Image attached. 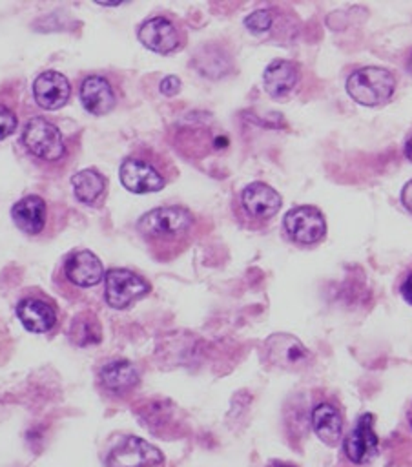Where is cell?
<instances>
[{
	"label": "cell",
	"instance_id": "5bb4252c",
	"mask_svg": "<svg viewBox=\"0 0 412 467\" xmlns=\"http://www.w3.org/2000/svg\"><path fill=\"white\" fill-rule=\"evenodd\" d=\"M33 95L40 108L58 109L62 108L71 95L69 80L58 71H44L35 78Z\"/></svg>",
	"mask_w": 412,
	"mask_h": 467
},
{
	"label": "cell",
	"instance_id": "4fadbf2b",
	"mask_svg": "<svg viewBox=\"0 0 412 467\" xmlns=\"http://www.w3.org/2000/svg\"><path fill=\"white\" fill-rule=\"evenodd\" d=\"M11 217L18 230L27 235H40L47 226V202L40 195H26L11 208Z\"/></svg>",
	"mask_w": 412,
	"mask_h": 467
},
{
	"label": "cell",
	"instance_id": "7402d4cb",
	"mask_svg": "<svg viewBox=\"0 0 412 467\" xmlns=\"http://www.w3.org/2000/svg\"><path fill=\"white\" fill-rule=\"evenodd\" d=\"M272 13L268 9H259L250 13L244 18V26L252 31V33H266L272 27Z\"/></svg>",
	"mask_w": 412,
	"mask_h": 467
},
{
	"label": "cell",
	"instance_id": "f546056e",
	"mask_svg": "<svg viewBox=\"0 0 412 467\" xmlns=\"http://www.w3.org/2000/svg\"><path fill=\"white\" fill-rule=\"evenodd\" d=\"M270 467H294V465H288V463H273Z\"/></svg>",
	"mask_w": 412,
	"mask_h": 467
},
{
	"label": "cell",
	"instance_id": "83f0119b",
	"mask_svg": "<svg viewBox=\"0 0 412 467\" xmlns=\"http://www.w3.org/2000/svg\"><path fill=\"white\" fill-rule=\"evenodd\" d=\"M407 418H408V423H410V427H412V405L408 407V412H407Z\"/></svg>",
	"mask_w": 412,
	"mask_h": 467
},
{
	"label": "cell",
	"instance_id": "9c48e42d",
	"mask_svg": "<svg viewBox=\"0 0 412 467\" xmlns=\"http://www.w3.org/2000/svg\"><path fill=\"white\" fill-rule=\"evenodd\" d=\"M377 447L379 441L374 431V416L370 412H365L359 416L352 432L345 438V454L352 463L366 465L377 456Z\"/></svg>",
	"mask_w": 412,
	"mask_h": 467
},
{
	"label": "cell",
	"instance_id": "9a60e30c",
	"mask_svg": "<svg viewBox=\"0 0 412 467\" xmlns=\"http://www.w3.org/2000/svg\"><path fill=\"white\" fill-rule=\"evenodd\" d=\"M16 316L22 325L35 334L49 332L57 323V312L49 299L27 296L16 305Z\"/></svg>",
	"mask_w": 412,
	"mask_h": 467
},
{
	"label": "cell",
	"instance_id": "2e32d148",
	"mask_svg": "<svg viewBox=\"0 0 412 467\" xmlns=\"http://www.w3.org/2000/svg\"><path fill=\"white\" fill-rule=\"evenodd\" d=\"M80 102L91 115H106L115 108V93L102 75H89L80 82Z\"/></svg>",
	"mask_w": 412,
	"mask_h": 467
},
{
	"label": "cell",
	"instance_id": "603a6c76",
	"mask_svg": "<svg viewBox=\"0 0 412 467\" xmlns=\"http://www.w3.org/2000/svg\"><path fill=\"white\" fill-rule=\"evenodd\" d=\"M16 128V115L15 111L0 102V140L9 137Z\"/></svg>",
	"mask_w": 412,
	"mask_h": 467
},
{
	"label": "cell",
	"instance_id": "8992f818",
	"mask_svg": "<svg viewBox=\"0 0 412 467\" xmlns=\"http://www.w3.org/2000/svg\"><path fill=\"white\" fill-rule=\"evenodd\" d=\"M137 36L149 51L168 55L182 46V31L175 20L168 16H151L139 26Z\"/></svg>",
	"mask_w": 412,
	"mask_h": 467
},
{
	"label": "cell",
	"instance_id": "d6986e66",
	"mask_svg": "<svg viewBox=\"0 0 412 467\" xmlns=\"http://www.w3.org/2000/svg\"><path fill=\"white\" fill-rule=\"evenodd\" d=\"M312 429L323 443L335 445L341 438L343 421L339 410L330 403H319L312 410Z\"/></svg>",
	"mask_w": 412,
	"mask_h": 467
},
{
	"label": "cell",
	"instance_id": "f1b7e54d",
	"mask_svg": "<svg viewBox=\"0 0 412 467\" xmlns=\"http://www.w3.org/2000/svg\"><path fill=\"white\" fill-rule=\"evenodd\" d=\"M407 69H408V73L412 75V55H410V58H408V62H407Z\"/></svg>",
	"mask_w": 412,
	"mask_h": 467
},
{
	"label": "cell",
	"instance_id": "484cf974",
	"mask_svg": "<svg viewBox=\"0 0 412 467\" xmlns=\"http://www.w3.org/2000/svg\"><path fill=\"white\" fill-rule=\"evenodd\" d=\"M401 202L412 213V181H408L401 190Z\"/></svg>",
	"mask_w": 412,
	"mask_h": 467
},
{
	"label": "cell",
	"instance_id": "4316f807",
	"mask_svg": "<svg viewBox=\"0 0 412 467\" xmlns=\"http://www.w3.org/2000/svg\"><path fill=\"white\" fill-rule=\"evenodd\" d=\"M405 155H407V159L408 161H412V137L407 140V144H405Z\"/></svg>",
	"mask_w": 412,
	"mask_h": 467
},
{
	"label": "cell",
	"instance_id": "52a82bcc",
	"mask_svg": "<svg viewBox=\"0 0 412 467\" xmlns=\"http://www.w3.org/2000/svg\"><path fill=\"white\" fill-rule=\"evenodd\" d=\"M284 232L297 244H314L326 234L323 213L314 206H295L284 215Z\"/></svg>",
	"mask_w": 412,
	"mask_h": 467
},
{
	"label": "cell",
	"instance_id": "277c9868",
	"mask_svg": "<svg viewBox=\"0 0 412 467\" xmlns=\"http://www.w3.org/2000/svg\"><path fill=\"white\" fill-rule=\"evenodd\" d=\"M22 144L38 161L57 162L64 155V140L58 128L44 117H31L26 122Z\"/></svg>",
	"mask_w": 412,
	"mask_h": 467
},
{
	"label": "cell",
	"instance_id": "ffe728a7",
	"mask_svg": "<svg viewBox=\"0 0 412 467\" xmlns=\"http://www.w3.org/2000/svg\"><path fill=\"white\" fill-rule=\"evenodd\" d=\"M71 186L77 199L84 204L97 206L106 193V179L97 170H82L71 177Z\"/></svg>",
	"mask_w": 412,
	"mask_h": 467
},
{
	"label": "cell",
	"instance_id": "6da1fadb",
	"mask_svg": "<svg viewBox=\"0 0 412 467\" xmlns=\"http://www.w3.org/2000/svg\"><path fill=\"white\" fill-rule=\"evenodd\" d=\"M195 215L184 206H159L137 221V234L157 259H171L191 241Z\"/></svg>",
	"mask_w": 412,
	"mask_h": 467
},
{
	"label": "cell",
	"instance_id": "e0dca14e",
	"mask_svg": "<svg viewBox=\"0 0 412 467\" xmlns=\"http://www.w3.org/2000/svg\"><path fill=\"white\" fill-rule=\"evenodd\" d=\"M263 80H264L266 91L272 97L275 99L286 97L299 80V67L290 60L277 58L268 64V67L264 69Z\"/></svg>",
	"mask_w": 412,
	"mask_h": 467
},
{
	"label": "cell",
	"instance_id": "5b68a950",
	"mask_svg": "<svg viewBox=\"0 0 412 467\" xmlns=\"http://www.w3.org/2000/svg\"><path fill=\"white\" fill-rule=\"evenodd\" d=\"M149 292V285L131 270L111 268L104 275V297L111 308H128Z\"/></svg>",
	"mask_w": 412,
	"mask_h": 467
},
{
	"label": "cell",
	"instance_id": "cb8c5ba5",
	"mask_svg": "<svg viewBox=\"0 0 412 467\" xmlns=\"http://www.w3.org/2000/svg\"><path fill=\"white\" fill-rule=\"evenodd\" d=\"M159 89H160V93H162V95H166V97H173V95H177V93H179V89H180V80H179V77H175V75H168V77H164V78L160 80Z\"/></svg>",
	"mask_w": 412,
	"mask_h": 467
},
{
	"label": "cell",
	"instance_id": "44dd1931",
	"mask_svg": "<svg viewBox=\"0 0 412 467\" xmlns=\"http://www.w3.org/2000/svg\"><path fill=\"white\" fill-rule=\"evenodd\" d=\"M100 323L98 319L89 314V312H82L78 314L71 327H69V339L78 345V347H89L100 341Z\"/></svg>",
	"mask_w": 412,
	"mask_h": 467
},
{
	"label": "cell",
	"instance_id": "8fae6325",
	"mask_svg": "<svg viewBox=\"0 0 412 467\" xmlns=\"http://www.w3.org/2000/svg\"><path fill=\"white\" fill-rule=\"evenodd\" d=\"M264 350L268 361L283 368L297 370L310 363L308 348L290 334H273L272 337L266 339Z\"/></svg>",
	"mask_w": 412,
	"mask_h": 467
},
{
	"label": "cell",
	"instance_id": "7a4b0ae2",
	"mask_svg": "<svg viewBox=\"0 0 412 467\" xmlns=\"http://www.w3.org/2000/svg\"><path fill=\"white\" fill-rule=\"evenodd\" d=\"M118 177L122 186L131 193L159 192L168 182L162 161L149 150H139L126 157L120 164Z\"/></svg>",
	"mask_w": 412,
	"mask_h": 467
},
{
	"label": "cell",
	"instance_id": "ba28073f",
	"mask_svg": "<svg viewBox=\"0 0 412 467\" xmlns=\"http://www.w3.org/2000/svg\"><path fill=\"white\" fill-rule=\"evenodd\" d=\"M162 462V452L139 436L124 438L108 458L109 467H157Z\"/></svg>",
	"mask_w": 412,
	"mask_h": 467
},
{
	"label": "cell",
	"instance_id": "ac0fdd59",
	"mask_svg": "<svg viewBox=\"0 0 412 467\" xmlns=\"http://www.w3.org/2000/svg\"><path fill=\"white\" fill-rule=\"evenodd\" d=\"M100 383L109 392L124 394L139 383V372L129 361H111L100 368Z\"/></svg>",
	"mask_w": 412,
	"mask_h": 467
},
{
	"label": "cell",
	"instance_id": "3957f363",
	"mask_svg": "<svg viewBox=\"0 0 412 467\" xmlns=\"http://www.w3.org/2000/svg\"><path fill=\"white\" fill-rule=\"evenodd\" d=\"M396 89L394 75L379 66H366L346 78V93L361 106H379L390 100Z\"/></svg>",
	"mask_w": 412,
	"mask_h": 467
},
{
	"label": "cell",
	"instance_id": "30bf717a",
	"mask_svg": "<svg viewBox=\"0 0 412 467\" xmlns=\"http://www.w3.org/2000/svg\"><path fill=\"white\" fill-rule=\"evenodd\" d=\"M241 210L252 221H270L281 208V195L266 182H250L241 192Z\"/></svg>",
	"mask_w": 412,
	"mask_h": 467
},
{
	"label": "cell",
	"instance_id": "d4e9b609",
	"mask_svg": "<svg viewBox=\"0 0 412 467\" xmlns=\"http://www.w3.org/2000/svg\"><path fill=\"white\" fill-rule=\"evenodd\" d=\"M399 294L403 296V299L412 305V263L408 265L407 272L401 277V285H399Z\"/></svg>",
	"mask_w": 412,
	"mask_h": 467
},
{
	"label": "cell",
	"instance_id": "7c38bea8",
	"mask_svg": "<svg viewBox=\"0 0 412 467\" xmlns=\"http://www.w3.org/2000/svg\"><path fill=\"white\" fill-rule=\"evenodd\" d=\"M66 279L80 288H91L104 279V266L100 259L89 250H75L64 261Z\"/></svg>",
	"mask_w": 412,
	"mask_h": 467
}]
</instances>
